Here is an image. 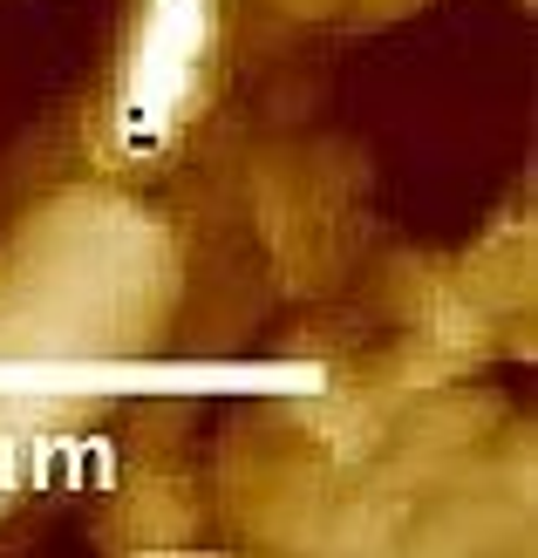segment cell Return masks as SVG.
Returning <instances> with one entry per match:
<instances>
[{"label": "cell", "instance_id": "cell-1", "mask_svg": "<svg viewBox=\"0 0 538 558\" xmlns=\"http://www.w3.org/2000/svg\"><path fill=\"white\" fill-rule=\"evenodd\" d=\"M205 35H212V0H151L144 27L130 41V69H123V117L144 136H164V123L191 96Z\"/></svg>", "mask_w": 538, "mask_h": 558}]
</instances>
